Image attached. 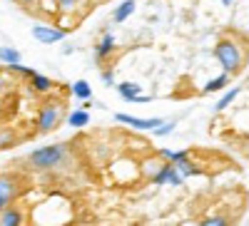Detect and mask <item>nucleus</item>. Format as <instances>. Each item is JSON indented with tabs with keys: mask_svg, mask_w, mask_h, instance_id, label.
I'll return each instance as SVG.
<instances>
[{
	"mask_svg": "<svg viewBox=\"0 0 249 226\" xmlns=\"http://www.w3.org/2000/svg\"><path fill=\"white\" fill-rule=\"evenodd\" d=\"M230 85V72H222L219 77H214V80H210L204 85V92H217V90H222V87H227Z\"/></svg>",
	"mask_w": 249,
	"mask_h": 226,
	"instance_id": "nucleus-16",
	"label": "nucleus"
},
{
	"mask_svg": "<svg viewBox=\"0 0 249 226\" xmlns=\"http://www.w3.org/2000/svg\"><path fill=\"white\" fill-rule=\"evenodd\" d=\"M13 142H15V134L10 129H0V149L13 147Z\"/></svg>",
	"mask_w": 249,
	"mask_h": 226,
	"instance_id": "nucleus-19",
	"label": "nucleus"
},
{
	"mask_svg": "<svg viewBox=\"0 0 249 226\" xmlns=\"http://www.w3.org/2000/svg\"><path fill=\"white\" fill-rule=\"evenodd\" d=\"M152 181L157 184V187H162V184H172V187H179V184L184 181V177L177 172V167L172 161H167L164 167H160L155 174H152Z\"/></svg>",
	"mask_w": 249,
	"mask_h": 226,
	"instance_id": "nucleus-4",
	"label": "nucleus"
},
{
	"mask_svg": "<svg viewBox=\"0 0 249 226\" xmlns=\"http://www.w3.org/2000/svg\"><path fill=\"white\" fill-rule=\"evenodd\" d=\"M72 97H77V99H90V97H92L90 82H88V80H77L75 85H72Z\"/></svg>",
	"mask_w": 249,
	"mask_h": 226,
	"instance_id": "nucleus-13",
	"label": "nucleus"
},
{
	"mask_svg": "<svg viewBox=\"0 0 249 226\" xmlns=\"http://www.w3.org/2000/svg\"><path fill=\"white\" fill-rule=\"evenodd\" d=\"M70 152H68V145H48V147H40L30 154V164L37 169H57L68 161Z\"/></svg>",
	"mask_w": 249,
	"mask_h": 226,
	"instance_id": "nucleus-1",
	"label": "nucleus"
},
{
	"mask_svg": "<svg viewBox=\"0 0 249 226\" xmlns=\"http://www.w3.org/2000/svg\"><path fill=\"white\" fill-rule=\"evenodd\" d=\"M102 82H105V85H112V82H115V75L107 70V72H102Z\"/></svg>",
	"mask_w": 249,
	"mask_h": 226,
	"instance_id": "nucleus-23",
	"label": "nucleus"
},
{
	"mask_svg": "<svg viewBox=\"0 0 249 226\" xmlns=\"http://www.w3.org/2000/svg\"><path fill=\"white\" fill-rule=\"evenodd\" d=\"M115 35L112 32H105V35H102L100 37V43H97V48H95V60H97V63H100V60H105L112 50H115Z\"/></svg>",
	"mask_w": 249,
	"mask_h": 226,
	"instance_id": "nucleus-7",
	"label": "nucleus"
},
{
	"mask_svg": "<svg viewBox=\"0 0 249 226\" xmlns=\"http://www.w3.org/2000/svg\"><path fill=\"white\" fill-rule=\"evenodd\" d=\"M23 224V214H20L18 209H3L0 211V226H20Z\"/></svg>",
	"mask_w": 249,
	"mask_h": 226,
	"instance_id": "nucleus-12",
	"label": "nucleus"
},
{
	"mask_svg": "<svg viewBox=\"0 0 249 226\" xmlns=\"http://www.w3.org/2000/svg\"><path fill=\"white\" fill-rule=\"evenodd\" d=\"M162 157L167 159V161H172V164H177V161L187 159V157H190V154H187V152H170V149H164V152H162Z\"/></svg>",
	"mask_w": 249,
	"mask_h": 226,
	"instance_id": "nucleus-20",
	"label": "nucleus"
},
{
	"mask_svg": "<svg viewBox=\"0 0 249 226\" xmlns=\"http://www.w3.org/2000/svg\"><path fill=\"white\" fill-rule=\"evenodd\" d=\"M77 5H80V0H57V8L62 13H75Z\"/></svg>",
	"mask_w": 249,
	"mask_h": 226,
	"instance_id": "nucleus-21",
	"label": "nucleus"
},
{
	"mask_svg": "<svg viewBox=\"0 0 249 226\" xmlns=\"http://www.w3.org/2000/svg\"><path fill=\"white\" fill-rule=\"evenodd\" d=\"M65 119H68V125H70V127L82 129V127H88V125H90V110H82V107H80V110L70 112Z\"/></svg>",
	"mask_w": 249,
	"mask_h": 226,
	"instance_id": "nucleus-8",
	"label": "nucleus"
},
{
	"mask_svg": "<svg viewBox=\"0 0 249 226\" xmlns=\"http://www.w3.org/2000/svg\"><path fill=\"white\" fill-rule=\"evenodd\" d=\"M0 63H5V65L20 63V52L15 48H0Z\"/></svg>",
	"mask_w": 249,
	"mask_h": 226,
	"instance_id": "nucleus-17",
	"label": "nucleus"
},
{
	"mask_svg": "<svg viewBox=\"0 0 249 226\" xmlns=\"http://www.w3.org/2000/svg\"><path fill=\"white\" fill-rule=\"evenodd\" d=\"M8 204H10V201H8V199H5V196H0V211H3V209H5V207H8Z\"/></svg>",
	"mask_w": 249,
	"mask_h": 226,
	"instance_id": "nucleus-24",
	"label": "nucleus"
},
{
	"mask_svg": "<svg viewBox=\"0 0 249 226\" xmlns=\"http://www.w3.org/2000/svg\"><path fill=\"white\" fill-rule=\"evenodd\" d=\"M33 37L43 45H55L65 40V30L62 28H50V25H35L33 28Z\"/></svg>",
	"mask_w": 249,
	"mask_h": 226,
	"instance_id": "nucleus-5",
	"label": "nucleus"
},
{
	"mask_svg": "<svg viewBox=\"0 0 249 226\" xmlns=\"http://www.w3.org/2000/svg\"><path fill=\"white\" fill-rule=\"evenodd\" d=\"M175 167H177V172H179L182 177H202V169L195 167V164H190V157L182 159V161H177Z\"/></svg>",
	"mask_w": 249,
	"mask_h": 226,
	"instance_id": "nucleus-14",
	"label": "nucleus"
},
{
	"mask_svg": "<svg viewBox=\"0 0 249 226\" xmlns=\"http://www.w3.org/2000/svg\"><path fill=\"white\" fill-rule=\"evenodd\" d=\"M30 80H33V87H35V92H50V90H53V80H50V77H45V75L35 72Z\"/></svg>",
	"mask_w": 249,
	"mask_h": 226,
	"instance_id": "nucleus-15",
	"label": "nucleus"
},
{
	"mask_svg": "<svg viewBox=\"0 0 249 226\" xmlns=\"http://www.w3.org/2000/svg\"><path fill=\"white\" fill-rule=\"evenodd\" d=\"M214 57H217V63L222 65V70L230 72V75H234L242 67V63H244V52H242V48L234 43V40H222V43L214 48Z\"/></svg>",
	"mask_w": 249,
	"mask_h": 226,
	"instance_id": "nucleus-2",
	"label": "nucleus"
},
{
	"mask_svg": "<svg viewBox=\"0 0 249 226\" xmlns=\"http://www.w3.org/2000/svg\"><path fill=\"white\" fill-rule=\"evenodd\" d=\"M20 3H25V5H35L37 0H20Z\"/></svg>",
	"mask_w": 249,
	"mask_h": 226,
	"instance_id": "nucleus-25",
	"label": "nucleus"
},
{
	"mask_svg": "<svg viewBox=\"0 0 249 226\" xmlns=\"http://www.w3.org/2000/svg\"><path fill=\"white\" fill-rule=\"evenodd\" d=\"M135 0H122V3L115 8V13H112V20L115 23H124V20H127L132 13H135Z\"/></svg>",
	"mask_w": 249,
	"mask_h": 226,
	"instance_id": "nucleus-10",
	"label": "nucleus"
},
{
	"mask_svg": "<svg viewBox=\"0 0 249 226\" xmlns=\"http://www.w3.org/2000/svg\"><path fill=\"white\" fill-rule=\"evenodd\" d=\"M115 119L117 122H122V125H130V127H135V129H155V127H160L162 125V117H150V119H140V117H132V114H124V112H117L115 114Z\"/></svg>",
	"mask_w": 249,
	"mask_h": 226,
	"instance_id": "nucleus-6",
	"label": "nucleus"
},
{
	"mask_svg": "<svg viewBox=\"0 0 249 226\" xmlns=\"http://www.w3.org/2000/svg\"><path fill=\"white\" fill-rule=\"evenodd\" d=\"M222 3H224V5H232V0H222Z\"/></svg>",
	"mask_w": 249,
	"mask_h": 226,
	"instance_id": "nucleus-26",
	"label": "nucleus"
},
{
	"mask_svg": "<svg viewBox=\"0 0 249 226\" xmlns=\"http://www.w3.org/2000/svg\"><path fill=\"white\" fill-rule=\"evenodd\" d=\"M60 117H62L60 105H45L43 110H40V114H37V132L40 134L53 132L60 125Z\"/></svg>",
	"mask_w": 249,
	"mask_h": 226,
	"instance_id": "nucleus-3",
	"label": "nucleus"
},
{
	"mask_svg": "<svg viewBox=\"0 0 249 226\" xmlns=\"http://www.w3.org/2000/svg\"><path fill=\"white\" fill-rule=\"evenodd\" d=\"M237 95H239V87H232V90H230V92H227V95H224V97H222V99L217 102V105H214V110H217V112H222V110H227V107H230V105H232V102H234V97H237Z\"/></svg>",
	"mask_w": 249,
	"mask_h": 226,
	"instance_id": "nucleus-18",
	"label": "nucleus"
},
{
	"mask_svg": "<svg viewBox=\"0 0 249 226\" xmlns=\"http://www.w3.org/2000/svg\"><path fill=\"white\" fill-rule=\"evenodd\" d=\"M117 92H120V97H122L124 102H132V99L142 92V87L137 85V82H120V85H117Z\"/></svg>",
	"mask_w": 249,
	"mask_h": 226,
	"instance_id": "nucleus-11",
	"label": "nucleus"
},
{
	"mask_svg": "<svg viewBox=\"0 0 249 226\" xmlns=\"http://www.w3.org/2000/svg\"><path fill=\"white\" fill-rule=\"evenodd\" d=\"M202 224H204V226H227L230 221H227V219H222V216H210V219H204Z\"/></svg>",
	"mask_w": 249,
	"mask_h": 226,
	"instance_id": "nucleus-22",
	"label": "nucleus"
},
{
	"mask_svg": "<svg viewBox=\"0 0 249 226\" xmlns=\"http://www.w3.org/2000/svg\"><path fill=\"white\" fill-rule=\"evenodd\" d=\"M20 194V187L13 177H0V196H5L8 201H13Z\"/></svg>",
	"mask_w": 249,
	"mask_h": 226,
	"instance_id": "nucleus-9",
	"label": "nucleus"
}]
</instances>
